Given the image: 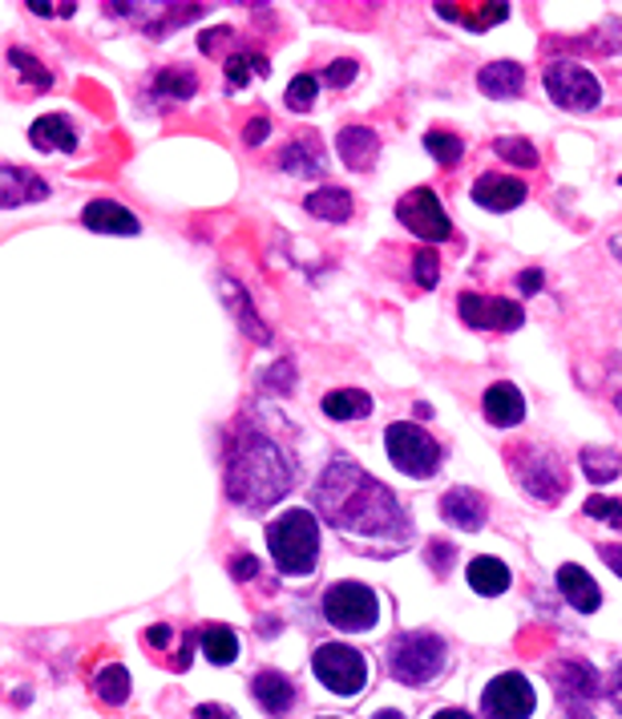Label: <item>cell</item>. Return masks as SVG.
Segmentation results:
<instances>
[{"label": "cell", "instance_id": "41", "mask_svg": "<svg viewBox=\"0 0 622 719\" xmlns=\"http://www.w3.org/2000/svg\"><path fill=\"white\" fill-rule=\"evenodd\" d=\"M356 73H360V65H356L352 57H348V61H331V65H328V85H352Z\"/></svg>", "mask_w": 622, "mask_h": 719}, {"label": "cell", "instance_id": "22", "mask_svg": "<svg viewBox=\"0 0 622 719\" xmlns=\"http://www.w3.org/2000/svg\"><path fill=\"white\" fill-rule=\"evenodd\" d=\"M280 166L287 175H324V146L316 134H295L292 146L280 150Z\"/></svg>", "mask_w": 622, "mask_h": 719}, {"label": "cell", "instance_id": "42", "mask_svg": "<svg viewBox=\"0 0 622 719\" xmlns=\"http://www.w3.org/2000/svg\"><path fill=\"white\" fill-rule=\"evenodd\" d=\"M267 389H283V392H292V384H295V372H292V364L287 360H280V364L271 368L267 372V380H263Z\"/></svg>", "mask_w": 622, "mask_h": 719}, {"label": "cell", "instance_id": "18", "mask_svg": "<svg viewBox=\"0 0 622 719\" xmlns=\"http://www.w3.org/2000/svg\"><path fill=\"white\" fill-rule=\"evenodd\" d=\"M82 223L89 226V231H97V235H138L141 231L138 219H134L122 202H109V199L89 202L82 211Z\"/></svg>", "mask_w": 622, "mask_h": 719}, {"label": "cell", "instance_id": "1", "mask_svg": "<svg viewBox=\"0 0 622 719\" xmlns=\"http://www.w3.org/2000/svg\"><path fill=\"white\" fill-rule=\"evenodd\" d=\"M316 509L319 518L336 526L340 533H356L368 542L400 546L409 538V518L388 485L368 477L356 461L336 457L316 482Z\"/></svg>", "mask_w": 622, "mask_h": 719}, {"label": "cell", "instance_id": "37", "mask_svg": "<svg viewBox=\"0 0 622 719\" xmlns=\"http://www.w3.org/2000/svg\"><path fill=\"white\" fill-rule=\"evenodd\" d=\"M251 70H255V73H267V61H263V57H251V53H235V57L226 61V82H231V85H247Z\"/></svg>", "mask_w": 622, "mask_h": 719}, {"label": "cell", "instance_id": "52", "mask_svg": "<svg viewBox=\"0 0 622 719\" xmlns=\"http://www.w3.org/2000/svg\"><path fill=\"white\" fill-rule=\"evenodd\" d=\"M562 719H594V716H590V711H582V708H574V704H570V711H566Z\"/></svg>", "mask_w": 622, "mask_h": 719}, {"label": "cell", "instance_id": "31", "mask_svg": "<svg viewBox=\"0 0 622 719\" xmlns=\"http://www.w3.org/2000/svg\"><path fill=\"white\" fill-rule=\"evenodd\" d=\"M202 655L214 663V667H226V663H235V655H239V638H235V631L231 626H207L202 631Z\"/></svg>", "mask_w": 622, "mask_h": 719}, {"label": "cell", "instance_id": "40", "mask_svg": "<svg viewBox=\"0 0 622 719\" xmlns=\"http://www.w3.org/2000/svg\"><path fill=\"white\" fill-rule=\"evenodd\" d=\"M429 567L445 578L449 567H453V546H449V542H429Z\"/></svg>", "mask_w": 622, "mask_h": 719}, {"label": "cell", "instance_id": "14", "mask_svg": "<svg viewBox=\"0 0 622 719\" xmlns=\"http://www.w3.org/2000/svg\"><path fill=\"white\" fill-rule=\"evenodd\" d=\"M251 696H255V704L267 711L271 719L292 716L295 699H299L295 696V684L280 672H259L255 679H251Z\"/></svg>", "mask_w": 622, "mask_h": 719}, {"label": "cell", "instance_id": "12", "mask_svg": "<svg viewBox=\"0 0 622 719\" xmlns=\"http://www.w3.org/2000/svg\"><path fill=\"white\" fill-rule=\"evenodd\" d=\"M457 311L470 328L482 331H514L526 324V311L514 299H502V295H477V292H461Z\"/></svg>", "mask_w": 622, "mask_h": 719}, {"label": "cell", "instance_id": "48", "mask_svg": "<svg viewBox=\"0 0 622 719\" xmlns=\"http://www.w3.org/2000/svg\"><path fill=\"white\" fill-rule=\"evenodd\" d=\"M602 691H607V696H611V704H614V708L622 711V663H619V672L611 675V684L602 687Z\"/></svg>", "mask_w": 622, "mask_h": 719}, {"label": "cell", "instance_id": "28", "mask_svg": "<svg viewBox=\"0 0 622 719\" xmlns=\"http://www.w3.org/2000/svg\"><path fill=\"white\" fill-rule=\"evenodd\" d=\"M94 696L106 704V708H122L129 699V672L122 663H109L94 675Z\"/></svg>", "mask_w": 622, "mask_h": 719}, {"label": "cell", "instance_id": "50", "mask_svg": "<svg viewBox=\"0 0 622 719\" xmlns=\"http://www.w3.org/2000/svg\"><path fill=\"white\" fill-rule=\"evenodd\" d=\"M154 643V647H166V643H170V626H154L150 635H146Z\"/></svg>", "mask_w": 622, "mask_h": 719}, {"label": "cell", "instance_id": "30", "mask_svg": "<svg viewBox=\"0 0 622 719\" xmlns=\"http://www.w3.org/2000/svg\"><path fill=\"white\" fill-rule=\"evenodd\" d=\"M470 9L473 12H465L461 4H436V12H441V17L470 24V29H489V24H497V21H505V17H509V4H470Z\"/></svg>", "mask_w": 622, "mask_h": 719}, {"label": "cell", "instance_id": "21", "mask_svg": "<svg viewBox=\"0 0 622 719\" xmlns=\"http://www.w3.org/2000/svg\"><path fill=\"white\" fill-rule=\"evenodd\" d=\"M558 590H562V599L570 602L574 611H582V614H594V611H599L602 590L594 586V578H590L582 567H574V562L558 570Z\"/></svg>", "mask_w": 622, "mask_h": 719}, {"label": "cell", "instance_id": "4", "mask_svg": "<svg viewBox=\"0 0 622 719\" xmlns=\"http://www.w3.org/2000/svg\"><path fill=\"white\" fill-rule=\"evenodd\" d=\"M388 672L404 687L433 684L436 675L445 672V643L429 631H404L388 647Z\"/></svg>", "mask_w": 622, "mask_h": 719}, {"label": "cell", "instance_id": "17", "mask_svg": "<svg viewBox=\"0 0 622 719\" xmlns=\"http://www.w3.org/2000/svg\"><path fill=\"white\" fill-rule=\"evenodd\" d=\"M482 409H485V421L497 429L521 425V416H526V401H521L517 384H509V380L489 384V392L482 396Z\"/></svg>", "mask_w": 622, "mask_h": 719}, {"label": "cell", "instance_id": "45", "mask_svg": "<svg viewBox=\"0 0 622 719\" xmlns=\"http://www.w3.org/2000/svg\"><path fill=\"white\" fill-rule=\"evenodd\" d=\"M255 558L251 554H235V562H231V574L239 578V582H243V578H255Z\"/></svg>", "mask_w": 622, "mask_h": 719}, {"label": "cell", "instance_id": "27", "mask_svg": "<svg viewBox=\"0 0 622 719\" xmlns=\"http://www.w3.org/2000/svg\"><path fill=\"white\" fill-rule=\"evenodd\" d=\"M324 413L331 421H360V416L372 413V396L360 389H336L324 396Z\"/></svg>", "mask_w": 622, "mask_h": 719}, {"label": "cell", "instance_id": "38", "mask_svg": "<svg viewBox=\"0 0 622 719\" xmlns=\"http://www.w3.org/2000/svg\"><path fill=\"white\" fill-rule=\"evenodd\" d=\"M590 518H602L607 526L622 530V501H611V497H587V506H582Z\"/></svg>", "mask_w": 622, "mask_h": 719}, {"label": "cell", "instance_id": "39", "mask_svg": "<svg viewBox=\"0 0 622 719\" xmlns=\"http://www.w3.org/2000/svg\"><path fill=\"white\" fill-rule=\"evenodd\" d=\"M412 275H417V284H421V287H436V279H441V263H436L433 251H417V260H412Z\"/></svg>", "mask_w": 622, "mask_h": 719}, {"label": "cell", "instance_id": "8", "mask_svg": "<svg viewBox=\"0 0 622 719\" xmlns=\"http://www.w3.org/2000/svg\"><path fill=\"white\" fill-rule=\"evenodd\" d=\"M509 457H514L517 482H521V489H526L534 501H541V506H554V501L566 494V469H562V461L554 457V453H546V448H534V445H517Z\"/></svg>", "mask_w": 622, "mask_h": 719}, {"label": "cell", "instance_id": "51", "mask_svg": "<svg viewBox=\"0 0 622 719\" xmlns=\"http://www.w3.org/2000/svg\"><path fill=\"white\" fill-rule=\"evenodd\" d=\"M433 719H473L470 711H457V708H445V711H436Z\"/></svg>", "mask_w": 622, "mask_h": 719}, {"label": "cell", "instance_id": "3", "mask_svg": "<svg viewBox=\"0 0 622 719\" xmlns=\"http://www.w3.org/2000/svg\"><path fill=\"white\" fill-rule=\"evenodd\" d=\"M267 550L275 570L287 578H307L319 562V521L312 509H287L267 526Z\"/></svg>", "mask_w": 622, "mask_h": 719}, {"label": "cell", "instance_id": "49", "mask_svg": "<svg viewBox=\"0 0 622 719\" xmlns=\"http://www.w3.org/2000/svg\"><path fill=\"white\" fill-rule=\"evenodd\" d=\"M517 284H521V292H526V295L541 292V272H526L521 279H517Z\"/></svg>", "mask_w": 622, "mask_h": 719}, {"label": "cell", "instance_id": "33", "mask_svg": "<svg viewBox=\"0 0 622 719\" xmlns=\"http://www.w3.org/2000/svg\"><path fill=\"white\" fill-rule=\"evenodd\" d=\"M424 150L433 154V158H436L441 166H457V162H461V154H465V146H461L457 134L429 130V134H424Z\"/></svg>", "mask_w": 622, "mask_h": 719}, {"label": "cell", "instance_id": "10", "mask_svg": "<svg viewBox=\"0 0 622 719\" xmlns=\"http://www.w3.org/2000/svg\"><path fill=\"white\" fill-rule=\"evenodd\" d=\"M397 219L409 226L412 235H421L424 243H445V239H453V223H449L445 207H441V199L429 187L409 190L397 202Z\"/></svg>", "mask_w": 622, "mask_h": 719}, {"label": "cell", "instance_id": "25", "mask_svg": "<svg viewBox=\"0 0 622 719\" xmlns=\"http://www.w3.org/2000/svg\"><path fill=\"white\" fill-rule=\"evenodd\" d=\"M307 214H316L324 223H344V219H352V194L340 187H319L312 190L304 199Z\"/></svg>", "mask_w": 622, "mask_h": 719}, {"label": "cell", "instance_id": "24", "mask_svg": "<svg viewBox=\"0 0 622 719\" xmlns=\"http://www.w3.org/2000/svg\"><path fill=\"white\" fill-rule=\"evenodd\" d=\"M477 85H482L485 97H517L521 89H526V73H521V65L517 61H494V65H485L482 73H477Z\"/></svg>", "mask_w": 622, "mask_h": 719}, {"label": "cell", "instance_id": "53", "mask_svg": "<svg viewBox=\"0 0 622 719\" xmlns=\"http://www.w3.org/2000/svg\"><path fill=\"white\" fill-rule=\"evenodd\" d=\"M372 719H404V716H400V711H392V708H388V711H376Z\"/></svg>", "mask_w": 622, "mask_h": 719}, {"label": "cell", "instance_id": "43", "mask_svg": "<svg viewBox=\"0 0 622 719\" xmlns=\"http://www.w3.org/2000/svg\"><path fill=\"white\" fill-rule=\"evenodd\" d=\"M24 9H33L36 17H53V12H57V17H70V12L77 9V4H41V0H29Z\"/></svg>", "mask_w": 622, "mask_h": 719}, {"label": "cell", "instance_id": "23", "mask_svg": "<svg viewBox=\"0 0 622 719\" xmlns=\"http://www.w3.org/2000/svg\"><path fill=\"white\" fill-rule=\"evenodd\" d=\"M336 146H340V158L348 170H368V166L376 162V154H380V138H376V130H368V126H348V130H340Z\"/></svg>", "mask_w": 622, "mask_h": 719}, {"label": "cell", "instance_id": "13", "mask_svg": "<svg viewBox=\"0 0 622 719\" xmlns=\"http://www.w3.org/2000/svg\"><path fill=\"white\" fill-rule=\"evenodd\" d=\"M473 202L485 207V211H514L526 202V182L521 178H505V175H482L473 182Z\"/></svg>", "mask_w": 622, "mask_h": 719}, {"label": "cell", "instance_id": "32", "mask_svg": "<svg viewBox=\"0 0 622 719\" xmlns=\"http://www.w3.org/2000/svg\"><path fill=\"white\" fill-rule=\"evenodd\" d=\"M154 89H158L162 102H187V97L199 89V82H194V73L190 70H162L154 77Z\"/></svg>", "mask_w": 622, "mask_h": 719}, {"label": "cell", "instance_id": "7", "mask_svg": "<svg viewBox=\"0 0 622 719\" xmlns=\"http://www.w3.org/2000/svg\"><path fill=\"white\" fill-rule=\"evenodd\" d=\"M312 667H316V679L328 687L331 696L352 699L365 691L368 684V663L356 647H344V643H324V647L312 655Z\"/></svg>", "mask_w": 622, "mask_h": 719}, {"label": "cell", "instance_id": "26", "mask_svg": "<svg viewBox=\"0 0 622 719\" xmlns=\"http://www.w3.org/2000/svg\"><path fill=\"white\" fill-rule=\"evenodd\" d=\"M470 586L482 594V599H497V594H505L509 590V570H505V562H497V558L482 554L470 562Z\"/></svg>", "mask_w": 622, "mask_h": 719}, {"label": "cell", "instance_id": "16", "mask_svg": "<svg viewBox=\"0 0 622 719\" xmlns=\"http://www.w3.org/2000/svg\"><path fill=\"white\" fill-rule=\"evenodd\" d=\"M441 518L449 521V526H457V530H482L485 518H489V506H485V497L477 494V489H449L445 497H441Z\"/></svg>", "mask_w": 622, "mask_h": 719}, {"label": "cell", "instance_id": "15", "mask_svg": "<svg viewBox=\"0 0 622 719\" xmlns=\"http://www.w3.org/2000/svg\"><path fill=\"white\" fill-rule=\"evenodd\" d=\"M45 194H49L45 178H36L33 170H21V166H0V211L41 202Z\"/></svg>", "mask_w": 622, "mask_h": 719}, {"label": "cell", "instance_id": "46", "mask_svg": "<svg viewBox=\"0 0 622 719\" xmlns=\"http://www.w3.org/2000/svg\"><path fill=\"white\" fill-rule=\"evenodd\" d=\"M267 134H271V121H267V118H255V121L247 126V130H243V138H247L251 146H259L263 138H267Z\"/></svg>", "mask_w": 622, "mask_h": 719}, {"label": "cell", "instance_id": "47", "mask_svg": "<svg viewBox=\"0 0 622 719\" xmlns=\"http://www.w3.org/2000/svg\"><path fill=\"white\" fill-rule=\"evenodd\" d=\"M599 554H602V562H607V567H611L614 574L622 578V546H602Z\"/></svg>", "mask_w": 622, "mask_h": 719}, {"label": "cell", "instance_id": "20", "mask_svg": "<svg viewBox=\"0 0 622 719\" xmlns=\"http://www.w3.org/2000/svg\"><path fill=\"white\" fill-rule=\"evenodd\" d=\"M554 684L566 699H594L602 691V679L594 667H587L582 659H566L554 667Z\"/></svg>", "mask_w": 622, "mask_h": 719}, {"label": "cell", "instance_id": "55", "mask_svg": "<svg viewBox=\"0 0 622 719\" xmlns=\"http://www.w3.org/2000/svg\"><path fill=\"white\" fill-rule=\"evenodd\" d=\"M324 719H336V716H324Z\"/></svg>", "mask_w": 622, "mask_h": 719}, {"label": "cell", "instance_id": "36", "mask_svg": "<svg viewBox=\"0 0 622 719\" xmlns=\"http://www.w3.org/2000/svg\"><path fill=\"white\" fill-rule=\"evenodd\" d=\"M9 61H12V70H21L24 77H29V82L36 85V89H49V85H53V73H49L45 65H41V61H33V57H29V53H24V49H12V53H9Z\"/></svg>", "mask_w": 622, "mask_h": 719}, {"label": "cell", "instance_id": "9", "mask_svg": "<svg viewBox=\"0 0 622 719\" xmlns=\"http://www.w3.org/2000/svg\"><path fill=\"white\" fill-rule=\"evenodd\" d=\"M546 89L562 109H574V114H587L602 102V85L599 77L578 65V61H554L546 70Z\"/></svg>", "mask_w": 622, "mask_h": 719}, {"label": "cell", "instance_id": "44", "mask_svg": "<svg viewBox=\"0 0 622 719\" xmlns=\"http://www.w3.org/2000/svg\"><path fill=\"white\" fill-rule=\"evenodd\" d=\"M194 719H239L231 708H223V704H202V708H194Z\"/></svg>", "mask_w": 622, "mask_h": 719}, {"label": "cell", "instance_id": "2", "mask_svg": "<svg viewBox=\"0 0 622 719\" xmlns=\"http://www.w3.org/2000/svg\"><path fill=\"white\" fill-rule=\"evenodd\" d=\"M295 469L267 433L259 429H239L226 448V494L239 509L263 514L280 497L292 494Z\"/></svg>", "mask_w": 622, "mask_h": 719}, {"label": "cell", "instance_id": "29", "mask_svg": "<svg viewBox=\"0 0 622 719\" xmlns=\"http://www.w3.org/2000/svg\"><path fill=\"white\" fill-rule=\"evenodd\" d=\"M582 473H587L590 482L594 485H607V482H614L619 477V469H622V457H619V448H599V445H587L582 448Z\"/></svg>", "mask_w": 622, "mask_h": 719}, {"label": "cell", "instance_id": "35", "mask_svg": "<svg viewBox=\"0 0 622 719\" xmlns=\"http://www.w3.org/2000/svg\"><path fill=\"white\" fill-rule=\"evenodd\" d=\"M316 94H319V82L312 77V73H299L292 85H287V94H283V102L295 109V114H304V109L316 106Z\"/></svg>", "mask_w": 622, "mask_h": 719}, {"label": "cell", "instance_id": "5", "mask_svg": "<svg viewBox=\"0 0 622 719\" xmlns=\"http://www.w3.org/2000/svg\"><path fill=\"white\" fill-rule=\"evenodd\" d=\"M384 445H388V461H392L404 477L424 482V477H433V473L441 469V445H436L421 425H409V421L388 425Z\"/></svg>", "mask_w": 622, "mask_h": 719}, {"label": "cell", "instance_id": "54", "mask_svg": "<svg viewBox=\"0 0 622 719\" xmlns=\"http://www.w3.org/2000/svg\"><path fill=\"white\" fill-rule=\"evenodd\" d=\"M611 251H614V260H622V235L611 239Z\"/></svg>", "mask_w": 622, "mask_h": 719}, {"label": "cell", "instance_id": "11", "mask_svg": "<svg viewBox=\"0 0 622 719\" xmlns=\"http://www.w3.org/2000/svg\"><path fill=\"white\" fill-rule=\"evenodd\" d=\"M534 708H538V696H534V687H529L526 675H517V672L497 675L482 696L485 719H529Z\"/></svg>", "mask_w": 622, "mask_h": 719}, {"label": "cell", "instance_id": "6", "mask_svg": "<svg viewBox=\"0 0 622 719\" xmlns=\"http://www.w3.org/2000/svg\"><path fill=\"white\" fill-rule=\"evenodd\" d=\"M324 618L336 631L365 635V631L376 626V618H380V599H376L365 582H336V586L324 590Z\"/></svg>", "mask_w": 622, "mask_h": 719}, {"label": "cell", "instance_id": "34", "mask_svg": "<svg viewBox=\"0 0 622 719\" xmlns=\"http://www.w3.org/2000/svg\"><path fill=\"white\" fill-rule=\"evenodd\" d=\"M494 150L502 154L505 162H514V166H538V146L529 142V138H497L494 142Z\"/></svg>", "mask_w": 622, "mask_h": 719}, {"label": "cell", "instance_id": "19", "mask_svg": "<svg viewBox=\"0 0 622 719\" xmlns=\"http://www.w3.org/2000/svg\"><path fill=\"white\" fill-rule=\"evenodd\" d=\"M29 142L36 146L41 154H73L77 150V130L70 126V118H61V114H45V118H36L29 126Z\"/></svg>", "mask_w": 622, "mask_h": 719}]
</instances>
